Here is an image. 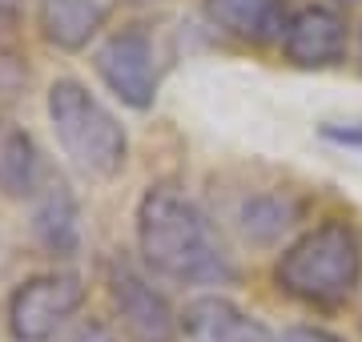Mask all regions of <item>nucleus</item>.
<instances>
[{
  "label": "nucleus",
  "mask_w": 362,
  "mask_h": 342,
  "mask_svg": "<svg viewBox=\"0 0 362 342\" xmlns=\"http://www.w3.org/2000/svg\"><path fill=\"white\" fill-rule=\"evenodd\" d=\"M137 246L153 274L181 286H226L233 262L209 213L173 185H149L137 201Z\"/></svg>",
  "instance_id": "1"
},
{
  "label": "nucleus",
  "mask_w": 362,
  "mask_h": 342,
  "mask_svg": "<svg viewBox=\"0 0 362 342\" xmlns=\"http://www.w3.org/2000/svg\"><path fill=\"white\" fill-rule=\"evenodd\" d=\"M362 270L358 234L346 222H322L306 230L274 266V286L286 298L318 310H334L350 298Z\"/></svg>",
  "instance_id": "2"
},
{
  "label": "nucleus",
  "mask_w": 362,
  "mask_h": 342,
  "mask_svg": "<svg viewBox=\"0 0 362 342\" xmlns=\"http://www.w3.org/2000/svg\"><path fill=\"white\" fill-rule=\"evenodd\" d=\"M49 121L57 133V145L65 158L85 170L89 177H113L129 161V137L121 121L93 97L81 81H52L49 89Z\"/></svg>",
  "instance_id": "3"
},
{
  "label": "nucleus",
  "mask_w": 362,
  "mask_h": 342,
  "mask_svg": "<svg viewBox=\"0 0 362 342\" xmlns=\"http://www.w3.org/2000/svg\"><path fill=\"white\" fill-rule=\"evenodd\" d=\"M85 302L77 274H37L8 298V330L16 342H49Z\"/></svg>",
  "instance_id": "4"
},
{
  "label": "nucleus",
  "mask_w": 362,
  "mask_h": 342,
  "mask_svg": "<svg viewBox=\"0 0 362 342\" xmlns=\"http://www.w3.org/2000/svg\"><path fill=\"white\" fill-rule=\"evenodd\" d=\"M97 73L109 85L121 105L129 109H149L157 97V57H153V40L145 37L141 28H125L109 37L97 49Z\"/></svg>",
  "instance_id": "5"
},
{
  "label": "nucleus",
  "mask_w": 362,
  "mask_h": 342,
  "mask_svg": "<svg viewBox=\"0 0 362 342\" xmlns=\"http://www.w3.org/2000/svg\"><path fill=\"white\" fill-rule=\"evenodd\" d=\"M109 294H113V306L133 342H173L177 338L181 322L173 318L165 294L149 286L129 262H117L109 270Z\"/></svg>",
  "instance_id": "6"
},
{
  "label": "nucleus",
  "mask_w": 362,
  "mask_h": 342,
  "mask_svg": "<svg viewBox=\"0 0 362 342\" xmlns=\"http://www.w3.org/2000/svg\"><path fill=\"white\" fill-rule=\"evenodd\" d=\"M282 53L298 69H326L346 57V16L326 4H306L290 16L282 33Z\"/></svg>",
  "instance_id": "7"
},
{
  "label": "nucleus",
  "mask_w": 362,
  "mask_h": 342,
  "mask_svg": "<svg viewBox=\"0 0 362 342\" xmlns=\"http://www.w3.org/2000/svg\"><path fill=\"white\" fill-rule=\"evenodd\" d=\"M181 330L189 342H274L254 314L221 294H202L181 310Z\"/></svg>",
  "instance_id": "8"
},
{
  "label": "nucleus",
  "mask_w": 362,
  "mask_h": 342,
  "mask_svg": "<svg viewBox=\"0 0 362 342\" xmlns=\"http://www.w3.org/2000/svg\"><path fill=\"white\" fill-rule=\"evenodd\" d=\"M206 16L221 33L246 45H270L282 40L290 16L282 0H206Z\"/></svg>",
  "instance_id": "9"
},
{
  "label": "nucleus",
  "mask_w": 362,
  "mask_h": 342,
  "mask_svg": "<svg viewBox=\"0 0 362 342\" xmlns=\"http://www.w3.org/2000/svg\"><path fill=\"white\" fill-rule=\"evenodd\" d=\"M105 16V0H37V25L45 33L49 45L77 53L85 49L97 33H101Z\"/></svg>",
  "instance_id": "10"
},
{
  "label": "nucleus",
  "mask_w": 362,
  "mask_h": 342,
  "mask_svg": "<svg viewBox=\"0 0 362 342\" xmlns=\"http://www.w3.org/2000/svg\"><path fill=\"white\" fill-rule=\"evenodd\" d=\"M33 230H37L40 246L52 254H73L81 242V225H77V201L65 185H49L45 198L37 201L33 213Z\"/></svg>",
  "instance_id": "11"
},
{
  "label": "nucleus",
  "mask_w": 362,
  "mask_h": 342,
  "mask_svg": "<svg viewBox=\"0 0 362 342\" xmlns=\"http://www.w3.org/2000/svg\"><path fill=\"white\" fill-rule=\"evenodd\" d=\"M37 173H40V161H37L33 137L13 121H0V194H13V198L33 194Z\"/></svg>",
  "instance_id": "12"
},
{
  "label": "nucleus",
  "mask_w": 362,
  "mask_h": 342,
  "mask_svg": "<svg viewBox=\"0 0 362 342\" xmlns=\"http://www.w3.org/2000/svg\"><path fill=\"white\" fill-rule=\"evenodd\" d=\"M294 218V206L282 198H254L246 201V210H242V225H246V234H254L258 242L274 237L278 230H286Z\"/></svg>",
  "instance_id": "13"
},
{
  "label": "nucleus",
  "mask_w": 362,
  "mask_h": 342,
  "mask_svg": "<svg viewBox=\"0 0 362 342\" xmlns=\"http://www.w3.org/2000/svg\"><path fill=\"white\" fill-rule=\"evenodd\" d=\"M278 342H346V338H338V334H330L322 326H290Z\"/></svg>",
  "instance_id": "14"
},
{
  "label": "nucleus",
  "mask_w": 362,
  "mask_h": 342,
  "mask_svg": "<svg viewBox=\"0 0 362 342\" xmlns=\"http://www.w3.org/2000/svg\"><path fill=\"white\" fill-rule=\"evenodd\" d=\"M73 342H113V334H109V330H105L101 322H89V326L81 330V334H77Z\"/></svg>",
  "instance_id": "15"
},
{
  "label": "nucleus",
  "mask_w": 362,
  "mask_h": 342,
  "mask_svg": "<svg viewBox=\"0 0 362 342\" xmlns=\"http://www.w3.org/2000/svg\"><path fill=\"white\" fill-rule=\"evenodd\" d=\"M326 137L330 141H342V145H362V129H334V125H326Z\"/></svg>",
  "instance_id": "16"
},
{
  "label": "nucleus",
  "mask_w": 362,
  "mask_h": 342,
  "mask_svg": "<svg viewBox=\"0 0 362 342\" xmlns=\"http://www.w3.org/2000/svg\"><path fill=\"white\" fill-rule=\"evenodd\" d=\"M16 8H21V0H0V20H8Z\"/></svg>",
  "instance_id": "17"
},
{
  "label": "nucleus",
  "mask_w": 362,
  "mask_h": 342,
  "mask_svg": "<svg viewBox=\"0 0 362 342\" xmlns=\"http://www.w3.org/2000/svg\"><path fill=\"white\" fill-rule=\"evenodd\" d=\"M338 4H358V0H338Z\"/></svg>",
  "instance_id": "18"
}]
</instances>
